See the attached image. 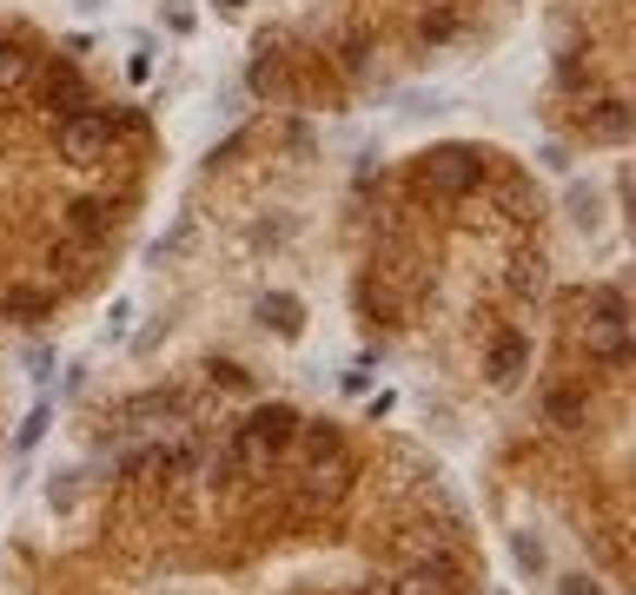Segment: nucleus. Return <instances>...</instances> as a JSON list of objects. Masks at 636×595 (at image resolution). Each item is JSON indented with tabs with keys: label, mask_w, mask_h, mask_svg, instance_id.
<instances>
[{
	"label": "nucleus",
	"mask_w": 636,
	"mask_h": 595,
	"mask_svg": "<svg viewBox=\"0 0 636 595\" xmlns=\"http://www.w3.org/2000/svg\"><path fill=\"white\" fill-rule=\"evenodd\" d=\"M298 450V410L292 404H259V410H246V423L232 431V463L238 470H272L279 457H292Z\"/></svg>",
	"instance_id": "1"
},
{
	"label": "nucleus",
	"mask_w": 636,
	"mask_h": 595,
	"mask_svg": "<svg viewBox=\"0 0 636 595\" xmlns=\"http://www.w3.org/2000/svg\"><path fill=\"white\" fill-rule=\"evenodd\" d=\"M485 152H470V146H438V152H425L418 159V186L425 193H444V199H464V193H477L485 186Z\"/></svg>",
	"instance_id": "2"
},
{
	"label": "nucleus",
	"mask_w": 636,
	"mask_h": 595,
	"mask_svg": "<svg viewBox=\"0 0 636 595\" xmlns=\"http://www.w3.org/2000/svg\"><path fill=\"white\" fill-rule=\"evenodd\" d=\"M53 146H60V159L66 165H107V152H113V126H107V113H73V120H60L53 126Z\"/></svg>",
	"instance_id": "3"
},
{
	"label": "nucleus",
	"mask_w": 636,
	"mask_h": 595,
	"mask_svg": "<svg viewBox=\"0 0 636 595\" xmlns=\"http://www.w3.org/2000/svg\"><path fill=\"white\" fill-rule=\"evenodd\" d=\"M40 107L53 113V126L73 120V113H87V79H80L73 60H53V66L40 73Z\"/></svg>",
	"instance_id": "4"
},
{
	"label": "nucleus",
	"mask_w": 636,
	"mask_h": 595,
	"mask_svg": "<svg viewBox=\"0 0 636 595\" xmlns=\"http://www.w3.org/2000/svg\"><path fill=\"white\" fill-rule=\"evenodd\" d=\"M391 595H464V575H457V562H412L405 569V582H391Z\"/></svg>",
	"instance_id": "5"
},
{
	"label": "nucleus",
	"mask_w": 636,
	"mask_h": 595,
	"mask_svg": "<svg viewBox=\"0 0 636 595\" xmlns=\"http://www.w3.org/2000/svg\"><path fill=\"white\" fill-rule=\"evenodd\" d=\"M66 225H73L80 238H107V232L120 225V206L100 199V193H87V199H73V206H66Z\"/></svg>",
	"instance_id": "6"
},
{
	"label": "nucleus",
	"mask_w": 636,
	"mask_h": 595,
	"mask_svg": "<svg viewBox=\"0 0 636 595\" xmlns=\"http://www.w3.org/2000/svg\"><path fill=\"white\" fill-rule=\"evenodd\" d=\"M524 364H530V345L517 331H504L498 345H491V358H485V371H491V384H517L524 377Z\"/></svg>",
	"instance_id": "7"
},
{
	"label": "nucleus",
	"mask_w": 636,
	"mask_h": 595,
	"mask_svg": "<svg viewBox=\"0 0 636 595\" xmlns=\"http://www.w3.org/2000/svg\"><path fill=\"white\" fill-rule=\"evenodd\" d=\"M543 417H550V423H564V431H577V423L590 417V391H564V384H550V391H543Z\"/></svg>",
	"instance_id": "8"
},
{
	"label": "nucleus",
	"mask_w": 636,
	"mask_h": 595,
	"mask_svg": "<svg viewBox=\"0 0 636 595\" xmlns=\"http://www.w3.org/2000/svg\"><path fill=\"white\" fill-rule=\"evenodd\" d=\"M180 463H186L180 450H167V444H152V450H139V457L126 463V476H133V483H167V476H173Z\"/></svg>",
	"instance_id": "9"
},
{
	"label": "nucleus",
	"mask_w": 636,
	"mask_h": 595,
	"mask_svg": "<svg viewBox=\"0 0 636 595\" xmlns=\"http://www.w3.org/2000/svg\"><path fill=\"white\" fill-rule=\"evenodd\" d=\"M27 66H34V60H27V47L0 34V94H14L21 79H27Z\"/></svg>",
	"instance_id": "10"
},
{
	"label": "nucleus",
	"mask_w": 636,
	"mask_h": 595,
	"mask_svg": "<svg viewBox=\"0 0 636 595\" xmlns=\"http://www.w3.org/2000/svg\"><path fill=\"white\" fill-rule=\"evenodd\" d=\"M0 311H8L14 324H34V318L53 311V298H47V292H8V298H0Z\"/></svg>",
	"instance_id": "11"
},
{
	"label": "nucleus",
	"mask_w": 636,
	"mask_h": 595,
	"mask_svg": "<svg viewBox=\"0 0 636 595\" xmlns=\"http://www.w3.org/2000/svg\"><path fill=\"white\" fill-rule=\"evenodd\" d=\"M457 27H464V14H457V8H438V14L418 21V40H425V47H444V40H457Z\"/></svg>",
	"instance_id": "12"
},
{
	"label": "nucleus",
	"mask_w": 636,
	"mask_h": 595,
	"mask_svg": "<svg viewBox=\"0 0 636 595\" xmlns=\"http://www.w3.org/2000/svg\"><path fill=\"white\" fill-rule=\"evenodd\" d=\"M597 107H603V113H590L584 126H590L597 139H623V133H629V107H623V100H597Z\"/></svg>",
	"instance_id": "13"
},
{
	"label": "nucleus",
	"mask_w": 636,
	"mask_h": 595,
	"mask_svg": "<svg viewBox=\"0 0 636 595\" xmlns=\"http://www.w3.org/2000/svg\"><path fill=\"white\" fill-rule=\"evenodd\" d=\"M259 318H266V324H279V331H285V337H292V331H298V324H305V305H298V298H285V292H279V298H259Z\"/></svg>",
	"instance_id": "14"
},
{
	"label": "nucleus",
	"mask_w": 636,
	"mask_h": 595,
	"mask_svg": "<svg viewBox=\"0 0 636 595\" xmlns=\"http://www.w3.org/2000/svg\"><path fill=\"white\" fill-rule=\"evenodd\" d=\"M40 431H47V404H40V410H34L27 423H21V437H14V450H34V444H40Z\"/></svg>",
	"instance_id": "15"
},
{
	"label": "nucleus",
	"mask_w": 636,
	"mask_h": 595,
	"mask_svg": "<svg viewBox=\"0 0 636 595\" xmlns=\"http://www.w3.org/2000/svg\"><path fill=\"white\" fill-rule=\"evenodd\" d=\"M212 371V384H225V391H246V371H238V364H206Z\"/></svg>",
	"instance_id": "16"
},
{
	"label": "nucleus",
	"mask_w": 636,
	"mask_h": 595,
	"mask_svg": "<svg viewBox=\"0 0 636 595\" xmlns=\"http://www.w3.org/2000/svg\"><path fill=\"white\" fill-rule=\"evenodd\" d=\"M219 8H238V0H219Z\"/></svg>",
	"instance_id": "17"
}]
</instances>
